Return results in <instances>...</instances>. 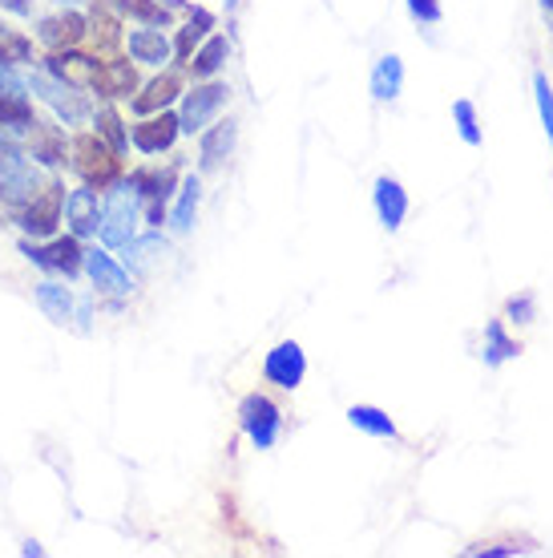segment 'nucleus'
<instances>
[{"label":"nucleus","instance_id":"1","mask_svg":"<svg viewBox=\"0 0 553 558\" xmlns=\"http://www.w3.org/2000/svg\"><path fill=\"white\" fill-rule=\"evenodd\" d=\"M138 186L134 182H122V186H113V195L106 198V207H101V239L110 243V247H125L130 239H134V227H138Z\"/></svg>","mask_w":553,"mask_h":558},{"label":"nucleus","instance_id":"2","mask_svg":"<svg viewBox=\"0 0 553 558\" xmlns=\"http://www.w3.org/2000/svg\"><path fill=\"white\" fill-rule=\"evenodd\" d=\"M37 191H41V174L21 158L16 142H0V203L25 207Z\"/></svg>","mask_w":553,"mask_h":558},{"label":"nucleus","instance_id":"3","mask_svg":"<svg viewBox=\"0 0 553 558\" xmlns=\"http://www.w3.org/2000/svg\"><path fill=\"white\" fill-rule=\"evenodd\" d=\"M61 207H65V191H61V182H49L28 198L25 207H16V227L33 239H49L57 231Z\"/></svg>","mask_w":553,"mask_h":558},{"label":"nucleus","instance_id":"4","mask_svg":"<svg viewBox=\"0 0 553 558\" xmlns=\"http://www.w3.org/2000/svg\"><path fill=\"white\" fill-rule=\"evenodd\" d=\"M238 425L255 441V449H271L279 441V429H283V413H279L275 401H267L263 392H250L238 405Z\"/></svg>","mask_w":553,"mask_h":558},{"label":"nucleus","instance_id":"5","mask_svg":"<svg viewBox=\"0 0 553 558\" xmlns=\"http://www.w3.org/2000/svg\"><path fill=\"white\" fill-rule=\"evenodd\" d=\"M73 167L85 179V186H110L118 179V154L101 142V134H82L73 142Z\"/></svg>","mask_w":553,"mask_h":558},{"label":"nucleus","instance_id":"6","mask_svg":"<svg viewBox=\"0 0 553 558\" xmlns=\"http://www.w3.org/2000/svg\"><path fill=\"white\" fill-rule=\"evenodd\" d=\"M231 101V85L222 82H210V85H194L186 101H182V113H179V126L182 134H202L210 126V118L222 110Z\"/></svg>","mask_w":553,"mask_h":558},{"label":"nucleus","instance_id":"7","mask_svg":"<svg viewBox=\"0 0 553 558\" xmlns=\"http://www.w3.org/2000/svg\"><path fill=\"white\" fill-rule=\"evenodd\" d=\"M33 94H41V98L57 110V118H61L65 126L82 122L85 113H89V101L77 94V85L61 82V77L53 82V73H33Z\"/></svg>","mask_w":553,"mask_h":558},{"label":"nucleus","instance_id":"8","mask_svg":"<svg viewBox=\"0 0 553 558\" xmlns=\"http://www.w3.org/2000/svg\"><path fill=\"white\" fill-rule=\"evenodd\" d=\"M263 377L275 385V389H299L307 377V356L304 349L295 344V340H283L279 349L267 352V361H263Z\"/></svg>","mask_w":553,"mask_h":558},{"label":"nucleus","instance_id":"9","mask_svg":"<svg viewBox=\"0 0 553 558\" xmlns=\"http://www.w3.org/2000/svg\"><path fill=\"white\" fill-rule=\"evenodd\" d=\"M25 255L37 267H45V271H61V276H70V279L85 267V252H82V243H77V235L53 239L49 247H33V243H25Z\"/></svg>","mask_w":553,"mask_h":558},{"label":"nucleus","instance_id":"10","mask_svg":"<svg viewBox=\"0 0 553 558\" xmlns=\"http://www.w3.org/2000/svg\"><path fill=\"white\" fill-rule=\"evenodd\" d=\"M179 134H182L179 118L167 110H158L153 118H146V122L134 126V146H138L142 154H162L179 142Z\"/></svg>","mask_w":553,"mask_h":558},{"label":"nucleus","instance_id":"11","mask_svg":"<svg viewBox=\"0 0 553 558\" xmlns=\"http://www.w3.org/2000/svg\"><path fill=\"white\" fill-rule=\"evenodd\" d=\"M65 215H70V227L77 239H89L101 231V203H97L94 186H77L70 198H65Z\"/></svg>","mask_w":553,"mask_h":558},{"label":"nucleus","instance_id":"12","mask_svg":"<svg viewBox=\"0 0 553 558\" xmlns=\"http://www.w3.org/2000/svg\"><path fill=\"white\" fill-rule=\"evenodd\" d=\"M45 73H53V77H61V82H70V85H94L97 73H101V61L65 49V53H53L45 61Z\"/></svg>","mask_w":553,"mask_h":558},{"label":"nucleus","instance_id":"13","mask_svg":"<svg viewBox=\"0 0 553 558\" xmlns=\"http://www.w3.org/2000/svg\"><path fill=\"white\" fill-rule=\"evenodd\" d=\"M85 271H89V279H94V288L97 292H106V295H130V276H125L122 267L113 264L106 252H85Z\"/></svg>","mask_w":553,"mask_h":558},{"label":"nucleus","instance_id":"14","mask_svg":"<svg viewBox=\"0 0 553 558\" xmlns=\"http://www.w3.org/2000/svg\"><path fill=\"white\" fill-rule=\"evenodd\" d=\"M89 33L85 28V16L82 13H57V16H45L41 25H37V37H41L49 49H73V45H82V37Z\"/></svg>","mask_w":553,"mask_h":558},{"label":"nucleus","instance_id":"15","mask_svg":"<svg viewBox=\"0 0 553 558\" xmlns=\"http://www.w3.org/2000/svg\"><path fill=\"white\" fill-rule=\"evenodd\" d=\"M376 215H380V223L388 227V231H396V227L404 223V215H408V191H404L396 179H380L376 182Z\"/></svg>","mask_w":553,"mask_h":558},{"label":"nucleus","instance_id":"16","mask_svg":"<svg viewBox=\"0 0 553 558\" xmlns=\"http://www.w3.org/2000/svg\"><path fill=\"white\" fill-rule=\"evenodd\" d=\"M130 182L138 186L142 198H150V223H162V210H167L174 174H170V170H138V174H130Z\"/></svg>","mask_w":553,"mask_h":558},{"label":"nucleus","instance_id":"17","mask_svg":"<svg viewBox=\"0 0 553 558\" xmlns=\"http://www.w3.org/2000/svg\"><path fill=\"white\" fill-rule=\"evenodd\" d=\"M125 45H130V57L142 61V65H167L170 53H174L162 28H134Z\"/></svg>","mask_w":553,"mask_h":558},{"label":"nucleus","instance_id":"18","mask_svg":"<svg viewBox=\"0 0 553 558\" xmlns=\"http://www.w3.org/2000/svg\"><path fill=\"white\" fill-rule=\"evenodd\" d=\"M94 89L101 94V98L125 101L134 89H138V73L130 70L125 61H101V73H97Z\"/></svg>","mask_w":553,"mask_h":558},{"label":"nucleus","instance_id":"19","mask_svg":"<svg viewBox=\"0 0 553 558\" xmlns=\"http://www.w3.org/2000/svg\"><path fill=\"white\" fill-rule=\"evenodd\" d=\"M235 142H238L235 122H219V126L202 130V146H198V162H202V170L222 167V158L235 150Z\"/></svg>","mask_w":553,"mask_h":558},{"label":"nucleus","instance_id":"20","mask_svg":"<svg viewBox=\"0 0 553 558\" xmlns=\"http://www.w3.org/2000/svg\"><path fill=\"white\" fill-rule=\"evenodd\" d=\"M28 150H33V158L45 162V167H61V162H65V134H61V126L33 122V130H28Z\"/></svg>","mask_w":553,"mask_h":558},{"label":"nucleus","instance_id":"21","mask_svg":"<svg viewBox=\"0 0 553 558\" xmlns=\"http://www.w3.org/2000/svg\"><path fill=\"white\" fill-rule=\"evenodd\" d=\"M401 89H404V61L396 53L380 57L372 70V98L392 101V98H401Z\"/></svg>","mask_w":553,"mask_h":558},{"label":"nucleus","instance_id":"22","mask_svg":"<svg viewBox=\"0 0 553 558\" xmlns=\"http://www.w3.org/2000/svg\"><path fill=\"white\" fill-rule=\"evenodd\" d=\"M179 94H182L179 73H162V77H153V82L146 85V94H138V98H134V110H138V113H158V110H167Z\"/></svg>","mask_w":553,"mask_h":558},{"label":"nucleus","instance_id":"23","mask_svg":"<svg viewBox=\"0 0 553 558\" xmlns=\"http://www.w3.org/2000/svg\"><path fill=\"white\" fill-rule=\"evenodd\" d=\"M226 57H231V45H226V37H210V41L191 57L194 82H207V77H214V73L226 65Z\"/></svg>","mask_w":553,"mask_h":558},{"label":"nucleus","instance_id":"24","mask_svg":"<svg viewBox=\"0 0 553 558\" xmlns=\"http://www.w3.org/2000/svg\"><path fill=\"white\" fill-rule=\"evenodd\" d=\"M37 304L45 307V316L53 324H70L73 320V295L70 288H61V283H37Z\"/></svg>","mask_w":553,"mask_h":558},{"label":"nucleus","instance_id":"25","mask_svg":"<svg viewBox=\"0 0 553 558\" xmlns=\"http://www.w3.org/2000/svg\"><path fill=\"white\" fill-rule=\"evenodd\" d=\"M347 421H352L356 429L368 433V437H396V425H392V417H388L384 409H376V405H352V409H347Z\"/></svg>","mask_w":553,"mask_h":558},{"label":"nucleus","instance_id":"26","mask_svg":"<svg viewBox=\"0 0 553 558\" xmlns=\"http://www.w3.org/2000/svg\"><path fill=\"white\" fill-rule=\"evenodd\" d=\"M198 198H202V182L198 179H186L182 182V195H179V207H174V231H191L194 227V215H198Z\"/></svg>","mask_w":553,"mask_h":558},{"label":"nucleus","instance_id":"27","mask_svg":"<svg viewBox=\"0 0 553 558\" xmlns=\"http://www.w3.org/2000/svg\"><path fill=\"white\" fill-rule=\"evenodd\" d=\"M517 352H521V344H517V340H509L497 320L484 328V361H489V364L509 361V356H517Z\"/></svg>","mask_w":553,"mask_h":558},{"label":"nucleus","instance_id":"28","mask_svg":"<svg viewBox=\"0 0 553 558\" xmlns=\"http://www.w3.org/2000/svg\"><path fill=\"white\" fill-rule=\"evenodd\" d=\"M118 9L130 16H138L142 25H150V28L170 25V9L167 4H158V0H118Z\"/></svg>","mask_w":553,"mask_h":558},{"label":"nucleus","instance_id":"29","mask_svg":"<svg viewBox=\"0 0 553 558\" xmlns=\"http://www.w3.org/2000/svg\"><path fill=\"white\" fill-rule=\"evenodd\" d=\"M210 25H214V16H210L207 9H194L191 25L182 28V33H179V45H174V49H179L182 61H191L194 45H198V41H202V37H207V28H210Z\"/></svg>","mask_w":553,"mask_h":558},{"label":"nucleus","instance_id":"30","mask_svg":"<svg viewBox=\"0 0 553 558\" xmlns=\"http://www.w3.org/2000/svg\"><path fill=\"white\" fill-rule=\"evenodd\" d=\"M94 126H97V134H101V138L110 142V150H113V154H122L125 146H130V138H125V130H122V118H118V110H113V106H106V110H97Z\"/></svg>","mask_w":553,"mask_h":558},{"label":"nucleus","instance_id":"31","mask_svg":"<svg viewBox=\"0 0 553 558\" xmlns=\"http://www.w3.org/2000/svg\"><path fill=\"white\" fill-rule=\"evenodd\" d=\"M158 252H167V239H162V235L130 239V243H125V255H130V267H150L153 259H158Z\"/></svg>","mask_w":553,"mask_h":558},{"label":"nucleus","instance_id":"32","mask_svg":"<svg viewBox=\"0 0 553 558\" xmlns=\"http://www.w3.org/2000/svg\"><path fill=\"white\" fill-rule=\"evenodd\" d=\"M453 113H457L460 138L469 142V146H481V126H477V106L460 98V101H453Z\"/></svg>","mask_w":553,"mask_h":558},{"label":"nucleus","instance_id":"33","mask_svg":"<svg viewBox=\"0 0 553 558\" xmlns=\"http://www.w3.org/2000/svg\"><path fill=\"white\" fill-rule=\"evenodd\" d=\"M533 98H538V113H541V126H545V138L553 146V89L545 82V73L533 77Z\"/></svg>","mask_w":553,"mask_h":558},{"label":"nucleus","instance_id":"34","mask_svg":"<svg viewBox=\"0 0 553 558\" xmlns=\"http://www.w3.org/2000/svg\"><path fill=\"white\" fill-rule=\"evenodd\" d=\"M408 13H413L420 25H437V21H441V0H408Z\"/></svg>","mask_w":553,"mask_h":558},{"label":"nucleus","instance_id":"35","mask_svg":"<svg viewBox=\"0 0 553 558\" xmlns=\"http://www.w3.org/2000/svg\"><path fill=\"white\" fill-rule=\"evenodd\" d=\"M25 89H28V85L21 82V77H16V73L9 70V65H4V61H0V94H13V98H25Z\"/></svg>","mask_w":553,"mask_h":558},{"label":"nucleus","instance_id":"36","mask_svg":"<svg viewBox=\"0 0 553 558\" xmlns=\"http://www.w3.org/2000/svg\"><path fill=\"white\" fill-rule=\"evenodd\" d=\"M509 316L517 324H529V320H533V300H529V295H521V300L513 295V300H509Z\"/></svg>","mask_w":553,"mask_h":558},{"label":"nucleus","instance_id":"37","mask_svg":"<svg viewBox=\"0 0 553 558\" xmlns=\"http://www.w3.org/2000/svg\"><path fill=\"white\" fill-rule=\"evenodd\" d=\"M0 9H9L13 16H33V0H0Z\"/></svg>","mask_w":553,"mask_h":558},{"label":"nucleus","instance_id":"38","mask_svg":"<svg viewBox=\"0 0 553 558\" xmlns=\"http://www.w3.org/2000/svg\"><path fill=\"white\" fill-rule=\"evenodd\" d=\"M469 555H517L513 546H472Z\"/></svg>","mask_w":553,"mask_h":558},{"label":"nucleus","instance_id":"39","mask_svg":"<svg viewBox=\"0 0 553 558\" xmlns=\"http://www.w3.org/2000/svg\"><path fill=\"white\" fill-rule=\"evenodd\" d=\"M158 4H167L170 13H179V9H182V0H158Z\"/></svg>","mask_w":553,"mask_h":558},{"label":"nucleus","instance_id":"40","mask_svg":"<svg viewBox=\"0 0 553 558\" xmlns=\"http://www.w3.org/2000/svg\"><path fill=\"white\" fill-rule=\"evenodd\" d=\"M541 9H545V16L553 21V0H541Z\"/></svg>","mask_w":553,"mask_h":558},{"label":"nucleus","instance_id":"41","mask_svg":"<svg viewBox=\"0 0 553 558\" xmlns=\"http://www.w3.org/2000/svg\"><path fill=\"white\" fill-rule=\"evenodd\" d=\"M235 4H238V0H226V9H235Z\"/></svg>","mask_w":553,"mask_h":558}]
</instances>
